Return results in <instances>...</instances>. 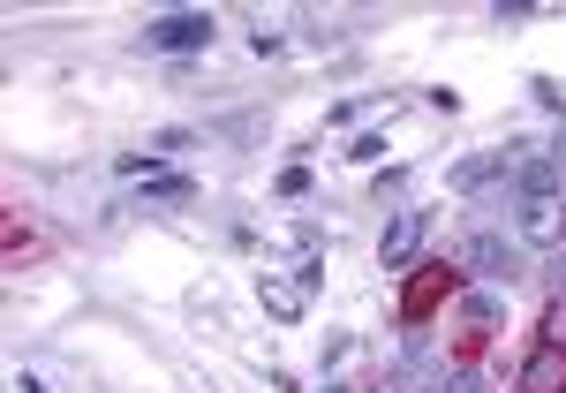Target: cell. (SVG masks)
Wrapping results in <instances>:
<instances>
[{"label": "cell", "mask_w": 566, "mask_h": 393, "mask_svg": "<svg viewBox=\"0 0 566 393\" xmlns=\"http://www.w3.org/2000/svg\"><path fill=\"white\" fill-rule=\"evenodd\" d=\"M325 280V265L310 258V265H295V272H258V303H264V318H280V325H295L310 310V288Z\"/></svg>", "instance_id": "1"}, {"label": "cell", "mask_w": 566, "mask_h": 393, "mask_svg": "<svg viewBox=\"0 0 566 393\" xmlns=\"http://www.w3.org/2000/svg\"><path fill=\"white\" fill-rule=\"evenodd\" d=\"M212 39H219V23L205 8H175V15L144 23V53H205Z\"/></svg>", "instance_id": "2"}, {"label": "cell", "mask_w": 566, "mask_h": 393, "mask_svg": "<svg viewBox=\"0 0 566 393\" xmlns=\"http://www.w3.org/2000/svg\"><path fill=\"white\" fill-rule=\"evenodd\" d=\"M453 265H461V272H491V280H522V272H528L522 250H514V242H499V235H469Z\"/></svg>", "instance_id": "3"}, {"label": "cell", "mask_w": 566, "mask_h": 393, "mask_svg": "<svg viewBox=\"0 0 566 393\" xmlns=\"http://www.w3.org/2000/svg\"><path fill=\"white\" fill-rule=\"evenodd\" d=\"M423 235H431V213H400L386 227V242H378V265H386V272H408L416 250H423Z\"/></svg>", "instance_id": "4"}, {"label": "cell", "mask_w": 566, "mask_h": 393, "mask_svg": "<svg viewBox=\"0 0 566 393\" xmlns=\"http://www.w3.org/2000/svg\"><path fill=\"white\" fill-rule=\"evenodd\" d=\"M453 272H461V265H453ZM453 272H446V265H416V280H408V296H400V318H408V325H423V318L446 303Z\"/></svg>", "instance_id": "5"}, {"label": "cell", "mask_w": 566, "mask_h": 393, "mask_svg": "<svg viewBox=\"0 0 566 393\" xmlns=\"http://www.w3.org/2000/svg\"><path fill=\"white\" fill-rule=\"evenodd\" d=\"M514 213H522V242H536V250L566 235V205H559V197H522Z\"/></svg>", "instance_id": "6"}, {"label": "cell", "mask_w": 566, "mask_h": 393, "mask_svg": "<svg viewBox=\"0 0 566 393\" xmlns=\"http://www.w3.org/2000/svg\"><path fill=\"white\" fill-rule=\"evenodd\" d=\"M453 189H483V182H514V144H506V152H469V159H461V167H453Z\"/></svg>", "instance_id": "7"}, {"label": "cell", "mask_w": 566, "mask_h": 393, "mask_svg": "<svg viewBox=\"0 0 566 393\" xmlns=\"http://www.w3.org/2000/svg\"><path fill=\"white\" fill-rule=\"evenodd\" d=\"M522 393H566V349H536L522 363Z\"/></svg>", "instance_id": "8"}, {"label": "cell", "mask_w": 566, "mask_h": 393, "mask_svg": "<svg viewBox=\"0 0 566 393\" xmlns=\"http://www.w3.org/2000/svg\"><path fill=\"white\" fill-rule=\"evenodd\" d=\"M197 197V182H181V175H151L144 182V213H181Z\"/></svg>", "instance_id": "9"}, {"label": "cell", "mask_w": 566, "mask_h": 393, "mask_svg": "<svg viewBox=\"0 0 566 393\" xmlns=\"http://www.w3.org/2000/svg\"><path fill=\"white\" fill-rule=\"evenodd\" d=\"M499 318H506V303H499L491 288H469V296H461V325H476V333H491Z\"/></svg>", "instance_id": "10"}, {"label": "cell", "mask_w": 566, "mask_h": 393, "mask_svg": "<svg viewBox=\"0 0 566 393\" xmlns=\"http://www.w3.org/2000/svg\"><path fill=\"white\" fill-rule=\"evenodd\" d=\"M197 144V130H159V136H144V152H159V159H175V152H189Z\"/></svg>", "instance_id": "11"}, {"label": "cell", "mask_w": 566, "mask_h": 393, "mask_svg": "<svg viewBox=\"0 0 566 393\" xmlns=\"http://www.w3.org/2000/svg\"><path fill=\"white\" fill-rule=\"evenodd\" d=\"M544 349H566V296L544 310Z\"/></svg>", "instance_id": "12"}, {"label": "cell", "mask_w": 566, "mask_h": 393, "mask_svg": "<svg viewBox=\"0 0 566 393\" xmlns=\"http://www.w3.org/2000/svg\"><path fill=\"white\" fill-rule=\"evenodd\" d=\"M348 159H363V167H378V159H386V136H378V130H370V136H355V152H348Z\"/></svg>", "instance_id": "13"}, {"label": "cell", "mask_w": 566, "mask_h": 393, "mask_svg": "<svg viewBox=\"0 0 566 393\" xmlns=\"http://www.w3.org/2000/svg\"><path fill=\"white\" fill-rule=\"evenodd\" d=\"M363 114H370V99H340V106H333L325 122H333V130H348V122H363Z\"/></svg>", "instance_id": "14"}, {"label": "cell", "mask_w": 566, "mask_h": 393, "mask_svg": "<svg viewBox=\"0 0 566 393\" xmlns=\"http://www.w3.org/2000/svg\"><path fill=\"white\" fill-rule=\"evenodd\" d=\"M528 91H536V106H552V114H566V91L552 84V76H536V84H528Z\"/></svg>", "instance_id": "15"}, {"label": "cell", "mask_w": 566, "mask_h": 393, "mask_svg": "<svg viewBox=\"0 0 566 393\" xmlns=\"http://www.w3.org/2000/svg\"><path fill=\"white\" fill-rule=\"evenodd\" d=\"M280 45H287V39H280L272 23H258V31H250V53H258V61H264V53H280Z\"/></svg>", "instance_id": "16"}, {"label": "cell", "mask_w": 566, "mask_h": 393, "mask_svg": "<svg viewBox=\"0 0 566 393\" xmlns=\"http://www.w3.org/2000/svg\"><path fill=\"white\" fill-rule=\"evenodd\" d=\"M528 15H536L528 0H499V8H491V23H528Z\"/></svg>", "instance_id": "17"}, {"label": "cell", "mask_w": 566, "mask_h": 393, "mask_svg": "<svg viewBox=\"0 0 566 393\" xmlns=\"http://www.w3.org/2000/svg\"><path fill=\"white\" fill-rule=\"evenodd\" d=\"M423 99H431V114H461V91H453V84H438V91H423Z\"/></svg>", "instance_id": "18"}, {"label": "cell", "mask_w": 566, "mask_h": 393, "mask_svg": "<svg viewBox=\"0 0 566 393\" xmlns=\"http://www.w3.org/2000/svg\"><path fill=\"white\" fill-rule=\"evenodd\" d=\"M303 39H310V45H340V31H333L325 15H310V23H303Z\"/></svg>", "instance_id": "19"}, {"label": "cell", "mask_w": 566, "mask_h": 393, "mask_svg": "<svg viewBox=\"0 0 566 393\" xmlns=\"http://www.w3.org/2000/svg\"><path fill=\"white\" fill-rule=\"evenodd\" d=\"M280 197H310V167H287L280 175Z\"/></svg>", "instance_id": "20"}, {"label": "cell", "mask_w": 566, "mask_h": 393, "mask_svg": "<svg viewBox=\"0 0 566 393\" xmlns=\"http://www.w3.org/2000/svg\"><path fill=\"white\" fill-rule=\"evenodd\" d=\"M544 159H552V175H559V182H566V130H559V136H552V144H544Z\"/></svg>", "instance_id": "21"}, {"label": "cell", "mask_w": 566, "mask_h": 393, "mask_svg": "<svg viewBox=\"0 0 566 393\" xmlns=\"http://www.w3.org/2000/svg\"><path fill=\"white\" fill-rule=\"evenodd\" d=\"M446 393H483V379H476V371H453V386H446Z\"/></svg>", "instance_id": "22"}, {"label": "cell", "mask_w": 566, "mask_h": 393, "mask_svg": "<svg viewBox=\"0 0 566 393\" xmlns=\"http://www.w3.org/2000/svg\"><path fill=\"white\" fill-rule=\"evenodd\" d=\"M15 393H45V386H39V379H15Z\"/></svg>", "instance_id": "23"}, {"label": "cell", "mask_w": 566, "mask_h": 393, "mask_svg": "<svg viewBox=\"0 0 566 393\" xmlns=\"http://www.w3.org/2000/svg\"><path fill=\"white\" fill-rule=\"evenodd\" d=\"M552 280H559V296H566V258H559V272H552Z\"/></svg>", "instance_id": "24"}]
</instances>
